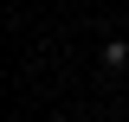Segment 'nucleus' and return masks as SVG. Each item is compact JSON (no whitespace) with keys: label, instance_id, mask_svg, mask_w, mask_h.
Masks as SVG:
<instances>
[{"label":"nucleus","instance_id":"f257e3e1","mask_svg":"<svg viewBox=\"0 0 129 122\" xmlns=\"http://www.w3.org/2000/svg\"><path fill=\"white\" fill-rule=\"evenodd\" d=\"M103 71H110V77L129 71V39H110V45H103Z\"/></svg>","mask_w":129,"mask_h":122},{"label":"nucleus","instance_id":"f03ea898","mask_svg":"<svg viewBox=\"0 0 129 122\" xmlns=\"http://www.w3.org/2000/svg\"><path fill=\"white\" fill-rule=\"evenodd\" d=\"M123 90H129V71H123Z\"/></svg>","mask_w":129,"mask_h":122}]
</instances>
